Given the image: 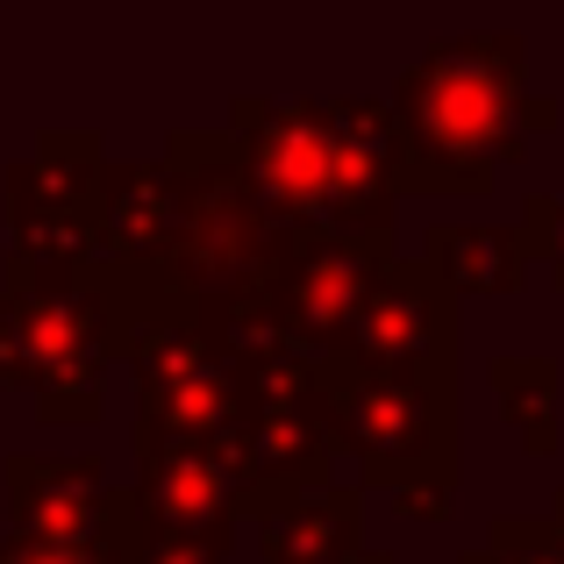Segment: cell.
Listing matches in <instances>:
<instances>
[{"label":"cell","mask_w":564,"mask_h":564,"mask_svg":"<svg viewBox=\"0 0 564 564\" xmlns=\"http://www.w3.org/2000/svg\"><path fill=\"white\" fill-rule=\"evenodd\" d=\"M400 200H486L500 172H522L529 137L557 129V100L529 86V43L514 29L451 36L393 79Z\"/></svg>","instance_id":"6da1fadb"},{"label":"cell","mask_w":564,"mask_h":564,"mask_svg":"<svg viewBox=\"0 0 564 564\" xmlns=\"http://www.w3.org/2000/svg\"><path fill=\"white\" fill-rule=\"evenodd\" d=\"M336 414V451L358 457L365 494H393L400 514L443 522L465 479V408L451 372H365V365H322Z\"/></svg>","instance_id":"7a4b0ae2"},{"label":"cell","mask_w":564,"mask_h":564,"mask_svg":"<svg viewBox=\"0 0 564 564\" xmlns=\"http://www.w3.org/2000/svg\"><path fill=\"white\" fill-rule=\"evenodd\" d=\"M165 165L180 172L186 207H193V236L172 264V279L193 301L215 293H264L286 258L293 236L272 221L258 180L243 165V143L229 129H172L165 137Z\"/></svg>","instance_id":"3957f363"},{"label":"cell","mask_w":564,"mask_h":564,"mask_svg":"<svg viewBox=\"0 0 564 564\" xmlns=\"http://www.w3.org/2000/svg\"><path fill=\"white\" fill-rule=\"evenodd\" d=\"M215 465L236 486V514H250L258 529H272L279 514H293L301 500L336 486V414L329 386L307 400H243L221 436H207Z\"/></svg>","instance_id":"277c9868"},{"label":"cell","mask_w":564,"mask_h":564,"mask_svg":"<svg viewBox=\"0 0 564 564\" xmlns=\"http://www.w3.org/2000/svg\"><path fill=\"white\" fill-rule=\"evenodd\" d=\"M0 500H8L14 536L65 543V551H115L143 564V514L137 494L108 479L100 457H43L14 451L0 457Z\"/></svg>","instance_id":"5b68a950"},{"label":"cell","mask_w":564,"mask_h":564,"mask_svg":"<svg viewBox=\"0 0 564 564\" xmlns=\"http://www.w3.org/2000/svg\"><path fill=\"white\" fill-rule=\"evenodd\" d=\"M229 129L243 143V165L258 180L264 207L286 236H329V172H336V137L322 100H264L236 94Z\"/></svg>","instance_id":"8992f818"},{"label":"cell","mask_w":564,"mask_h":564,"mask_svg":"<svg viewBox=\"0 0 564 564\" xmlns=\"http://www.w3.org/2000/svg\"><path fill=\"white\" fill-rule=\"evenodd\" d=\"M400 250H379V243H344V236H293L286 258L272 272V307L286 322V336L307 350L315 365H336L350 358V336H358L365 307H372L386 264Z\"/></svg>","instance_id":"52a82bcc"},{"label":"cell","mask_w":564,"mask_h":564,"mask_svg":"<svg viewBox=\"0 0 564 564\" xmlns=\"http://www.w3.org/2000/svg\"><path fill=\"white\" fill-rule=\"evenodd\" d=\"M365 372H451L465 379V301L422 258H393L365 307L350 358Z\"/></svg>","instance_id":"ba28073f"},{"label":"cell","mask_w":564,"mask_h":564,"mask_svg":"<svg viewBox=\"0 0 564 564\" xmlns=\"http://www.w3.org/2000/svg\"><path fill=\"white\" fill-rule=\"evenodd\" d=\"M129 457H137V514L151 543H200V551H236V486L215 465V451L193 436H158V429H129Z\"/></svg>","instance_id":"9c48e42d"},{"label":"cell","mask_w":564,"mask_h":564,"mask_svg":"<svg viewBox=\"0 0 564 564\" xmlns=\"http://www.w3.org/2000/svg\"><path fill=\"white\" fill-rule=\"evenodd\" d=\"M0 200H8V264H0V286H8V293H72V286H94V272L108 264L94 207L51 193L29 158L0 172Z\"/></svg>","instance_id":"30bf717a"},{"label":"cell","mask_w":564,"mask_h":564,"mask_svg":"<svg viewBox=\"0 0 564 564\" xmlns=\"http://www.w3.org/2000/svg\"><path fill=\"white\" fill-rule=\"evenodd\" d=\"M329 137H336V172H329V236L344 243H379L393 250V215H400V115L393 100L372 94H336Z\"/></svg>","instance_id":"8fae6325"},{"label":"cell","mask_w":564,"mask_h":564,"mask_svg":"<svg viewBox=\"0 0 564 564\" xmlns=\"http://www.w3.org/2000/svg\"><path fill=\"white\" fill-rule=\"evenodd\" d=\"M94 215H100V250L122 272H165V264H180V250L193 236L186 186L165 158H122V165H108Z\"/></svg>","instance_id":"7c38bea8"},{"label":"cell","mask_w":564,"mask_h":564,"mask_svg":"<svg viewBox=\"0 0 564 564\" xmlns=\"http://www.w3.org/2000/svg\"><path fill=\"white\" fill-rule=\"evenodd\" d=\"M422 264L457 293V301H500V293H522L529 286V243H522V221H436L422 243Z\"/></svg>","instance_id":"4fadbf2b"},{"label":"cell","mask_w":564,"mask_h":564,"mask_svg":"<svg viewBox=\"0 0 564 564\" xmlns=\"http://www.w3.org/2000/svg\"><path fill=\"white\" fill-rule=\"evenodd\" d=\"M365 551H372L365 543V486H329L293 514H279L272 529H258L264 564H350Z\"/></svg>","instance_id":"5bb4252c"},{"label":"cell","mask_w":564,"mask_h":564,"mask_svg":"<svg viewBox=\"0 0 564 564\" xmlns=\"http://www.w3.org/2000/svg\"><path fill=\"white\" fill-rule=\"evenodd\" d=\"M200 336H207V350L236 372V386H250V379L279 372V365L307 358V350L286 336L272 293H215V301H200Z\"/></svg>","instance_id":"9a60e30c"},{"label":"cell","mask_w":564,"mask_h":564,"mask_svg":"<svg viewBox=\"0 0 564 564\" xmlns=\"http://www.w3.org/2000/svg\"><path fill=\"white\" fill-rule=\"evenodd\" d=\"M486 386H494L500 414H508L514 443L529 457L557 451V358H522V350H500L486 365Z\"/></svg>","instance_id":"2e32d148"},{"label":"cell","mask_w":564,"mask_h":564,"mask_svg":"<svg viewBox=\"0 0 564 564\" xmlns=\"http://www.w3.org/2000/svg\"><path fill=\"white\" fill-rule=\"evenodd\" d=\"M29 165L43 172V186L65 193V200H100V172L115 165L108 143H100V129H43L36 151H29Z\"/></svg>","instance_id":"e0dca14e"},{"label":"cell","mask_w":564,"mask_h":564,"mask_svg":"<svg viewBox=\"0 0 564 564\" xmlns=\"http://www.w3.org/2000/svg\"><path fill=\"white\" fill-rule=\"evenodd\" d=\"M457 564H564V551H557L551 514H543V522H522V514H494L486 543H479V551H465Z\"/></svg>","instance_id":"ac0fdd59"},{"label":"cell","mask_w":564,"mask_h":564,"mask_svg":"<svg viewBox=\"0 0 564 564\" xmlns=\"http://www.w3.org/2000/svg\"><path fill=\"white\" fill-rule=\"evenodd\" d=\"M522 243L529 264H543V279L564 293V193H529L522 200Z\"/></svg>","instance_id":"d6986e66"},{"label":"cell","mask_w":564,"mask_h":564,"mask_svg":"<svg viewBox=\"0 0 564 564\" xmlns=\"http://www.w3.org/2000/svg\"><path fill=\"white\" fill-rule=\"evenodd\" d=\"M0 564H137L115 551H65V543H29V536H0Z\"/></svg>","instance_id":"ffe728a7"},{"label":"cell","mask_w":564,"mask_h":564,"mask_svg":"<svg viewBox=\"0 0 564 564\" xmlns=\"http://www.w3.org/2000/svg\"><path fill=\"white\" fill-rule=\"evenodd\" d=\"M143 564H229V557L200 551V543H151V536H143Z\"/></svg>","instance_id":"44dd1931"},{"label":"cell","mask_w":564,"mask_h":564,"mask_svg":"<svg viewBox=\"0 0 564 564\" xmlns=\"http://www.w3.org/2000/svg\"><path fill=\"white\" fill-rule=\"evenodd\" d=\"M551 529H557V551H564V486L551 494Z\"/></svg>","instance_id":"7402d4cb"},{"label":"cell","mask_w":564,"mask_h":564,"mask_svg":"<svg viewBox=\"0 0 564 564\" xmlns=\"http://www.w3.org/2000/svg\"><path fill=\"white\" fill-rule=\"evenodd\" d=\"M350 564H400L393 551H365V557H350Z\"/></svg>","instance_id":"603a6c76"}]
</instances>
